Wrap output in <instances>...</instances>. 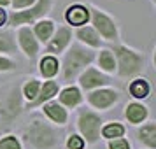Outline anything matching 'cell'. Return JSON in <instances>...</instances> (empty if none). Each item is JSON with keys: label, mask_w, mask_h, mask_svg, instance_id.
Here are the masks:
<instances>
[{"label": "cell", "mask_w": 156, "mask_h": 149, "mask_svg": "<svg viewBox=\"0 0 156 149\" xmlns=\"http://www.w3.org/2000/svg\"><path fill=\"white\" fill-rule=\"evenodd\" d=\"M23 139L34 149H56L60 146V133L49 123L34 119L23 132Z\"/></svg>", "instance_id": "cell-1"}, {"label": "cell", "mask_w": 156, "mask_h": 149, "mask_svg": "<svg viewBox=\"0 0 156 149\" xmlns=\"http://www.w3.org/2000/svg\"><path fill=\"white\" fill-rule=\"evenodd\" d=\"M93 60H95V53L91 49L83 48L81 44H72L69 48V51L65 53L63 65H62V69H63V81L70 83L72 79H76Z\"/></svg>", "instance_id": "cell-2"}, {"label": "cell", "mask_w": 156, "mask_h": 149, "mask_svg": "<svg viewBox=\"0 0 156 149\" xmlns=\"http://www.w3.org/2000/svg\"><path fill=\"white\" fill-rule=\"evenodd\" d=\"M112 55L116 60V70L121 77L137 76L144 69V56L128 46H116Z\"/></svg>", "instance_id": "cell-3"}, {"label": "cell", "mask_w": 156, "mask_h": 149, "mask_svg": "<svg viewBox=\"0 0 156 149\" xmlns=\"http://www.w3.org/2000/svg\"><path fill=\"white\" fill-rule=\"evenodd\" d=\"M90 20H91V25H93V28H95V32L104 41L114 42V41L119 39V30H118L116 21L109 14H105L102 9L90 7Z\"/></svg>", "instance_id": "cell-4"}, {"label": "cell", "mask_w": 156, "mask_h": 149, "mask_svg": "<svg viewBox=\"0 0 156 149\" xmlns=\"http://www.w3.org/2000/svg\"><path fill=\"white\" fill-rule=\"evenodd\" d=\"M51 4L53 0H37L32 7L25 9V11H14L9 16V25L18 27V25H30V23L37 21L51 11Z\"/></svg>", "instance_id": "cell-5"}, {"label": "cell", "mask_w": 156, "mask_h": 149, "mask_svg": "<svg viewBox=\"0 0 156 149\" xmlns=\"http://www.w3.org/2000/svg\"><path fill=\"white\" fill-rule=\"evenodd\" d=\"M77 128L83 133V140L88 144H95L100 139V128H102V119L97 112L90 109H83L77 118Z\"/></svg>", "instance_id": "cell-6"}, {"label": "cell", "mask_w": 156, "mask_h": 149, "mask_svg": "<svg viewBox=\"0 0 156 149\" xmlns=\"http://www.w3.org/2000/svg\"><path fill=\"white\" fill-rule=\"evenodd\" d=\"M119 100V91L112 90V88H98L88 95V102L91 104L95 109H109L111 105H114Z\"/></svg>", "instance_id": "cell-7"}, {"label": "cell", "mask_w": 156, "mask_h": 149, "mask_svg": "<svg viewBox=\"0 0 156 149\" xmlns=\"http://www.w3.org/2000/svg\"><path fill=\"white\" fill-rule=\"evenodd\" d=\"M70 41H72V30L69 27H60L58 30H55V34L48 41V48H46L48 55L49 56L60 55L62 51H65L70 46Z\"/></svg>", "instance_id": "cell-8"}, {"label": "cell", "mask_w": 156, "mask_h": 149, "mask_svg": "<svg viewBox=\"0 0 156 149\" xmlns=\"http://www.w3.org/2000/svg\"><path fill=\"white\" fill-rule=\"evenodd\" d=\"M79 84H81L83 90L90 91V90H98L102 86L109 84V79H107L100 70H97L95 67H88V69L79 76Z\"/></svg>", "instance_id": "cell-9"}, {"label": "cell", "mask_w": 156, "mask_h": 149, "mask_svg": "<svg viewBox=\"0 0 156 149\" xmlns=\"http://www.w3.org/2000/svg\"><path fill=\"white\" fill-rule=\"evenodd\" d=\"M65 20L72 27H86V23L90 21V7H86L83 4H72L65 11Z\"/></svg>", "instance_id": "cell-10"}, {"label": "cell", "mask_w": 156, "mask_h": 149, "mask_svg": "<svg viewBox=\"0 0 156 149\" xmlns=\"http://www.w3.org/2000/svg\"><path fill=\"white\" fill-rule=\"evenodd\" d=\"M18 42H20V48L23 49V53L30 60H34L37 56V53H39V42H37V39L34 37V32L28 27H21V28L18 30Z\"/></svg>", "instance_id": "cell-11"}, {"label": "cell", "mask_w": 156, "mask_h": 149, "mask_svg": "<svg viewBox=\"0 0 156 149\" xmlns=\"http://www.w3.org/2000/svg\"><path fill=\"white\" fill-rule=\"evenodd\" d=\"M58 95V83L56 81H46L44 84H41V90H39V95L34 102H30L27 109H34V107H39V105H44L46 102H51L53 97Z\"/></svg>", "instance_id": "cell-12"}, {"label": "cell", "mask_w": 156, "mask_h": 149, "mask_svg": "<svg viewBox=\"0 0 156 149\" xmlns=\"http://www.w3.org/2000/svg\"><path fill=\"white\" fill-rule=\"evenodd\" d=\"M125 116H126V119L132 125H140L142 121L147 119L149 111H147V107L139 104V102H132V104H128L125 107Z\"/></svg>", "instance_id": "cell-13"}, {"label": "cell", "mask_w": 156, "mask_h": 149, "mask_svg": "<svg viewBox=\"0 0 156 149\" xmlns=\"http://www.w3.org/2000/svg\"><path fill=\"white\" fill-rule=\"evenodd\" d=\"M42 111L48 114V118L53 123H56V125H65L67 123V118H69L67 109H63V105H60L58 102H46L42 105Z\"/></svg>", "instance_id": "cell-14"}, {"label": "cell", "mask_w": 156, "mask_h": 149, "mask_svg": "<svg viewBox=\"0 0 156 149\" xmlns=\"http://www.w3.org/2000/svg\"><path fill=\"white\" fill-rule=\"evenodd\" d=\"M34 32V37L37 39V42H48L51 39V35L55 34V23L51 20H39L35 23V28L32 30Z\"/></svg>", "instance_id": "cell-15"}, {"label": "cell", "mask_w": 156, "mask_h": 149, "mask_svg": "<svg viewBox=\"0 0 156 149\" xmlns=\"http://www.w3.org/2000/svg\"><path fill=\"white\" fill-rule=\"evenodd\" d=\"M139 140L149 149H156V123H146L139 128Z\"/></svg>", "instance_id": "cell-16"}, {"label": "cell", "mask_w": 156, "mask_h": 149, "mask_svg": "<svg viewBox=\"0 0 156 149\" xmlns=\"http://www.w3.org/2000/svg\"><path fill=\"white\" fill-rule=\"evenodd\" d=\"M83 100V95H81V90L76 88V86H69L62 90L60 93V105H65V107H76L81 104Z\"/></svg>", "instance_id": "cell-17"}, {"label": "cell", "mask_w": 156, "mask_h": 149, "mask_svg": "<svg viewBox=\"0 0 156 149\" xmlns=\"http://www.w3.org/2000/svg\"><path fill=\"white\" fill-rule=\"evenodd\" d=\"M58 70H60V63H58L56 56L46 55V56L41 60V63H39V72H41V76L46 77V79H53L58 74Z\"/></svg>", "instance_id": "cell-18"}, {"label": "cell", "mask_w": 156, "mask_h": 149, "mask_svg": "<svg viewBox=\"0 0 156 149\" xmlns=\"http://www.w3.org/2000/svg\"><path fill=\"white\" fill-rule=\"evenodd\" d=\"M76 35L81 42H84L86 46H91V48H100V44H102V39L93 27H81V28H77Z\"/></svg>", "instance_id": "cell-19"}, {"label": "cell", "mask_w": 156, "mask_h": 149, "mask_svg": "<svg viewBox=\"0 0 156 149\" xmlns=\"http://www.w3.org/2000/svg\"><path fill=\"white\" fill-rule=\"evenodd\" d=\"M128 91L133 98H147L149 93H151V86H149L147 79L144 77H139V79H133L130 86H128Z\"/></svg>", "instance_id": "cell-20"}, {"label": "cell", "mask_w": 156, "mask_h": 149, "mask_svg": "<svg viewBox=\"0 0 156 149\" xmlns=\"http://www.w3.org/2000/svg\"><path fill=\"white\" fill-rule=\"evenodd\" d=\"M16 37L11 30H2L0 32V53H16Z\"/></svg>", "instance_id": "cell-21"}, {"label": "cell", "mask_w": 156, "mask_h": 149, "mask_svg": "<svg viewBox=\"0 0 156 149\" xmlns=\"http://www.w3.org/2000/svg\"><path fill=\"white\" fill-rule=\"evenodd\" d=\"M102 132V137L107 139V140H114V139H119L125 135V126L119 125V123H107L105 126L100 128Z\"/></svg>", "instance_id": "cell-22"}, {"label": "cell", "mask_w": 156, "mask_h": 149, "mask_svg": "<svg viewBox=\"0 0 156 149\" xmlns=\"http://www.w3.org/2000/svg\"><path fill=\"white\" fill-rule=\"evenodd\" d=\"M98 67L107 74H112L116 70V60H114V55L111 49H104L98 55Z\"/></svg>", "instance_id": "cell-23"}, {"label": "cell", "mask_w": 156, "mask_h": 149, "mask_svg": "<svg viewBox=\"0 0 156 149\" xmlns=\"http://www.w3.org/2000/svg\"><path fill=\"white\" fill-rule=\"evenodd\" d=\"M39 90H41V81H37V79H30V81L25 83V86H23V97L28 100V104L37 98Z\"/></svg>", "instance_id": "cell-24"}, {"label": "cell", "mask_w": 156, "mask_h": 149, "mask_svg": "<svg viewBox=\"0 0 156 149\" xmlns=\"http://www.w3.org/2000/svg\"><path fill=\"white\" fill-rule=\"evenodd\" d=\"M0 149H21V142L14 135H5L0 139Z\"/></svg>", "instance_id": "cell-25"}, {"label": "cell", "mask_w": 156, "mask_h": 149, "mask_svg": "<svg viewBox=\"0 0 156 149\" xmlns=\"http://www.w3.org/2000/svg\"><path fill=\"white\" fill-rule=\"evenodd\" d=\"M84 144L86 142L83 140V137H79V135H70V137L67 139V147L69 149H83Z\"/></svg>", "instance_id": "cell-26"}, {"label": "cell", "mask_w": 156, "mask_h": 149, "mask_svg": "<svg viewBox=\"0 0 156 149\" xmlns=\"http://www.w3.org/2000/svg\"><path fill=\"white\" fill-rule=\"evenodd\" d=\"M37 0H11V5L14 11H23V9H28L35 4Z\"/></svg>", "instance_id": "cell-27"}, {"label": "cell", "mask_w": 156, "mask_h": 149, "mask_svg": "<svg viewBox=\"0 0 156 149\" xmlns=\"http://www.w3.org/2000/svg\"><path fill=\"white\" fill-rule=\"evenodd\" d=\"M109 149H130V142L126 140V139H123V137H119V139H114V140H109Z\"/></svg>", "instance_id": "cell-28"}, {"label": "cell", "mask_w": 156, "mask_h": 149, "mask_svg": "<svg viewBox=\"0 0 156 149\" xmlns=\"http://www.w3.org/2000/svg\"><path fill=\"white\" fill-rule=\"evenodd\" d=\"M16 67V63L7 56H0V72H9Z\"/></svg>", "instance_id": "cell-29"}, {"label": "cell", "mask_w": 156, "mask_h": 149, "mask_svg": "<svg viewBox=\"0 0 156 149\" xmlns=\"http://www.w3.org/2000/svg\"><path fill=\"white\" fill-rule=\"evenodd\" d=\"M5 21H7V16H5V11L0 7V27H4L5 25Z\"/></svg>", "instance_id": "cell-30"}, {"label": "cell", "mask_w": 156, "mask_h": 149, "mask_svg": "<svg viewBox=\"0 0 156 149\" xmlns=\"http://www.w3.org/2000/svg\"><path fill=\"white\" fill-rule=\"evenodd\" d=\"M7 5H11V0H0V7H7Z\"/></svg>", "instance_id": "cell-31"}, {"label": "cell", "mask_w": 156, "mask_h": 149, "mask_svg": "<svg viewBox=\"0 0 156 149\" xmlns=\"http://www.w3.org/2000/svg\"><path fill=\"white\" fill-rule=\"evenodd\" d=\"M151 2H154V0H151Z\"/></svg>", "instance_id": "cell-32"}]
</instances>
